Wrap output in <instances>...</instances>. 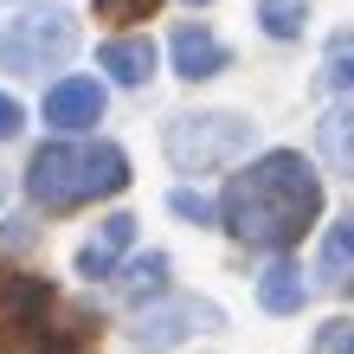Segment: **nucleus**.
I'll use <instances>...</instances> for the list:
<instances>
[{
	"label": "nucleus",
	"mask_w": 354,
	"mask_h": 354,
	"mask_svg": "<svg viewBox=\"0 0 354 354\" xmlns=\"http://www.w3.org/2000/svg\"><path fill=\"white\" fill-rule=\"evenodd\" d=\"M155 39L142 32V39H103V52H97V65L116 77V84H149L155 77Z\"/></svg>",
	"instance_id": "7"
},
{
	"label": "nucleus",
	"mask_w": 354,
	"mask_h": 354,
	"mask_svg": "<svg viewBox=\"0 0 354 354\" xmlns=\"http://www.w3.org/2000/svg\"><path fill=\"white\" fill-rule=\"evenodd\" d=\"M328 84L354 91V32H335V46H328Z\"/></svg>",
	"instance_id": "14"
},
{
	"label": "nucleus",
	"mask_w": 354,
	"mask_h": 354,
	"mask_svg": "<svg viewBox=\"0 0 354 354\" xmlns=\"http://www.w3.org/2000/svg\"><path fill=\"white\" fill-rule=\"evenodd\" d=\"M168 206H174V213H180V219H200V225H206V219H213V213H219V206H213V200H206V194H194V187H180V194H174Z\"/></svg>",
	"instance_id": "15"
},
{
	"label": "nucleus",
	"mask_w": 354,
	"mask_h": 354,
	"mask_svg": "<svg viewBox=\"0 0 354 354\" xmlns=\"http://www.w3.org/2000/svg\"><path fill=\"white\" fill-rule=\"evenodd\" d=\"M19 122H26V110H19V103L0 91V142H7V136H19Z\"/></svg>",
	"instance_id": "20"
},
{
	"label": "nucleus",
	"mask_w": 354,
	"mask_h": 354,
	"mask_svg": "<svg viewBox=\"0 0 354 354\" xmlns=\"http://www.w3.org/2000/svg\"><path fill=\"white\" fill-rule=\"evenodd\" d=\"M71 52H77V13L71 7H32V13L7 19V32H0V71L46 77Z\"/></svg>",
	"instance_id": "3"
},
{
	"label": "nucleus",
	"mask_w": 354,
	"mask_h": 354,
	"mask_svg": "<svg viewBox=\"0 0 354 354\" xmlns=\"http://www.w3.org/2000/svg\"><path fill=\"white\" fill-rule=\"evenodd\" d=\"M316 354H354V328L348 322H328L322 342H316Z\"/></svg>",
	"instance_id": "19"
},
{
	"label": "nucleus",
	"mask_w": 354,
	"mask_h": 354,
	"mask_svg": "<svg viewBox=\"0 0 354 354\" xmlns=\"http://www.w3.org/2000/svg\"><path fill=\"white\" fill-rule=\"evenodd\" d=\"M161 290H168V258H161V252L136 258L129 277H122V297H161Z\"/></svg>",
	"instance_id": "12"
},
{
	"label": "nucleus",
	"mask_w": 354,
	"mask_h": 354,
	"mask_svg": "<svg viewBox=\"0 0 354 354\" xmlns=\"http://www.w3.org/2000/svg\"><path fill=\"white\" fill-rule=\"evenodd\" d=\"M129 239H136V219H129V213H110V219H103V239H97V245H110V252H122Z\"/></svg>",
	"instance_id": "18"
},
{
	"label": "nucleus",
	"mask_w": 354,
	"mask_h": 354,
	"mask_svg": "<svg viewBox=\"0 0 354 354\" xmlns=\"http://www.w3.org/2000/svg\"><path fill=\"white\" fill-rule=\"evenodd\" d=\"M316 213H322V174L297 149H270L245 174H232V187L219 200V219L232 225V239L264 245V252L297 245L316 225Z\"/></svg>",
	"instance_id": "1"
},
{
	"label": "nucleus",
	"mask_w": 354,
	"mask_h": 354,
	"mask_svg": "<svg viewBox=\"0 0 354 354\" xmlns=\"http://www.w3.org/2000/svg\"><path fill=\"white\" fill-rule=\"evenodd\" d=\"M155 0H97V19H149Z\"/></svg>",
	"instance_id": "16"
},
{
	"label": "nucleus",
	"mask_w": 354,
	"mask_h": 354,
	"mask_svg": "<svg viewBox=\"0 0 354 354\" xmlns=\"http://www.w3.org/2000/svg\"><path fill=\"white\" fill-rule=\"evenodd\" d=\"M206 316H213V309H200V303H168V309H155V316L136 322V348L161 354V348H174L187 335V322H206Z\"/></svg>",
	"instance_id": "8"
},
{
	"label": "nucleus",
	"mask_w": 354,
	"mask_h": 354,
	"mask_svg": "<svg viewBox=\"0 0 354 354\" xmlns=\"http://www.w3.org/2000/svg\"><path fill=\"white\" fill-rule=\"evenodd\" d=\"M129 187V161L110 142H46L26 168V194L46 206V213H65V206H84L97 194H122Z\"/></svg>",
	"instance_id": "2"
},
{
	"label": "nucleus",
	"mask_w": 354,
	"mask_h": 354,
	"mask_svg": "<svg viewBox=\"0 0 354 354\" xmlns=\"http://www.w3.org/2000/svg\"><path fill=\"white\" fill-rule=\"evenodd\" d=\"M0 200H7V180H0Z\"/></svg>",
	"instance_id": "21"
},
{
	"label": "nucleus",
	"mask_w": 354,
	"mask_h": 354,
	"mask_svg": "<svg viewBox=\"0 0 354 354\" xmlns=\"http://www.w3.org/2000/svg\"><path fill=\"white\" fill-rule=\"evenodd\" d=\"M316 136H322V155L335 161L342 174H354V97H348V103H335V110L316 122Z\"/></svg>",
	"instance_id": "10"
},
{
	"label": "nucleus",
	"mask_w": 354,
	"mask_h": 354,
	"mask_svg": "<svg viewBox=\"0 0 354 354\" xmlns=\"http://www.w3.org/2000/svg\"><path fill=\"white\" fill-rule=\"evenodd\" d=\"M316 264H322V277H348V270H354V213H342L335 225H328Z\"/></svg>",
	"instance_id": "11"
},
{
	"label": "nucleus",
	"mask_w": 354,
	"mask_h": 354,
	"mask_svg": "<svg viewBox=\"0 0 354 354\" xmlns=\"http://www.w3.org/2000/svg\"><path fill=\"white\" fill-rule=\"evenodd\" d=\"M77 270H84V277H110L116 252H110V245H84V252H77Z\"/></svg>",
	"instance_id": "17"
},
{
	"label": "nucleus",
	"mask_w": 354,
	"mask_h": 354,
	"mask_svg": "<svg viewBox=\"0 0 354 354\" xmlns=\"http://www.w3.org/2000/svg\"><path fill=\"white\" fill-rule=\"evenodd\" d=\"M252 149V122L232 110H206V116H174L168 122V161L180 174H213Z\"/></svg>",
	"instance_id": "4"
},
{
	"label": "nucleus",
	"mask_w": 354,
	"mask_h": 354,
	"mask_svg": "<svg viewBox=\"0 0 354 354\" xmlns=\"http://www.w3.org/2000/svg\"><path fill=\"white\" fill-rule=\"evenodd\" d=\"M103 103H110V91H103L97 77H58V84L46 91V122H52L58 136L97 129V122H103Z\"/></svg>",
	"instance_id": "5"
},
{
	"label": "nucleus",
	"mask_w": 354,
	"mask_h": 354,
	"mask_svg": "<svg viewBox=\"0 0 354 354\" xmlns=\"http://www.w3.org/2000/svg\"><path fill=\"white\" fill-rule=\"evenodd\" d=\"M303 297H309V283H303V270L290 264V258H277V264L258 277V303L270 309V316H297Z\"/></svg>",
	"instance_id": "9"
},
{
	"label": "nucleus",
	"mask_w": 354,
	"mask_h": 354,
	"mask_svg": "<svg viewBox=\"0 0 354 354\" xmlns=\"http://www.w3.org/2000/svg\"><path fill=\"white\" fill-rule=\"evenodd\" d=\"M225 65H232V52L219 46V32H206V26H180L174 32V71L180 77H219Z\"/></svg>",
	"instance_id": "6"
},
{
	"label": "nucleus",
	"mask_w": 354,
	"mask_h": 354,
	"mask_svg": "<svg viewBox=\"0 0 354 354\" xmlns=\"http://www.w3.org/2000/svg\"><path fill=\"white\" fill-rule=\"evenodd\" d=\"M258 19H264L270 39H297L303 19H309V7H303V0H258Z\"/></svg>",
	"instance_id": "13"
}]
</instances>
